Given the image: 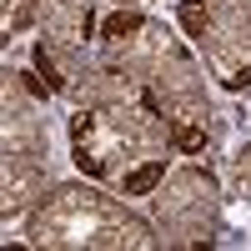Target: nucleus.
<instances>
[{
    "mask_svg": "<svg viewBox=\"0 0 251 251\" xmlns=\"http://www.w3.org/2000/svg\"><path fill=\"white\" fill-rule=\"evenodd\" d=\"M161 176H166V161H146V166H136V171L121 181V191L126 196H146V191H156Z\"/></svg>",
    "mask_w": 251,
    "mask_h": 251,
    "instance_id": "1",
    "label": "nucleus"
},
{
    "mask_svg": "<svg viewBox=\"0 0 251 251\" xmlns=\"http://www.w3.org/2000/svg\"><path fill=\"white\" fill-rule=\"evenodd\" d=\"M181 25H186V35H196V40H206L211 35V10L201 5V0H181Z\"/></svg>",
    "mask_w": 251,
    "mask_h": 251,
    "instance_id": "2",
    "label": "nucleus"
},
{
    "mask_svg": "<svg viewBox=\"0 0 251 251\" xmlns=\"http://www.w3.org/2000/svg\"><path fill=\"white\" fill-rule=\"evenodd\" d=\"M171 141H176V151H186V156L206 151V131H201V126H176V131H171Z\"/></svg>",
    "mask_w": 251,
    "mask_h": 251,
    "instance_id": "3",
    "label": "nucleus"
},
{
    "mask_svg": "<svg viewBox=\"0 0 251 251\" xmlns=\"http://www.w3.org/2000/svg\"><path fill=\"white\" fill-rule=\"evenodd\" d=\"M131 30H141V15H111V20H106V35H111V40H126Z\"/></svg>",
    "mask_w": 251,
    "mask_h": 251,
    "instance_id": "4",
    "label": "nucleus"
},
{
    "mask_svg": "<svg viewBox=\"0 0 251 251\" xmlns=\"http://www.w3.org/2000/svg\"><path fill=\"white\" fill-rule=\"evenodd\" d=\"M75 166H80V171H86V176H100V171H106V161H100V156H91L86 146H80V151H75Z\"/></svg>",
    "mask_w": 251,
    "mask_h": 251,
    "instance_id": "5",
    "label": "nucleus"
},
{
    "mask_svg": "<svg viewBox=\"0 0 251 251\" xmlns=\"http://www.w3.org/2000/svg\"><path fill=\"white\" fill-rule=\"evenodd\" d=\"M35 66L50 75V86H60V75H55V60H50V50H46V46H35Z\"/></svg>",
    "mask_w": 251,
    "mask_h": 251,
    "instance_id": "6",
    "label": "nucleus"
},
{
    "mask_svg": "<svg viewBox=\"0 0 251 251\" xmlns=\"http://www.w3.org/2000/svg\"><path fill=\"white\" fill-rule=\"evenodd\" d=\"M91 131H96V116H86V111H80V116L71 121V136H75V141H86Z\"/></svg>",
    "mask_w": 251,
    "mask_h": 251,
    "instance_id": "7",
    "label": "nucleus"
},
{
    "mask_svg": "<svg viewBox=\"0 0 251 251\" xmlns=\"http://www.w3.org/2000/svg\"><path fill=\"white\" fill-rule=\"evenodd\" d=\"M0 46H5V35H0Z\"/></svg>",
    "mask_w": 251,
    "mask_h": 251,
    "instance_id": "8",
    "label": "nucleus"
}]
</instances>
